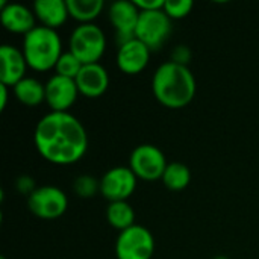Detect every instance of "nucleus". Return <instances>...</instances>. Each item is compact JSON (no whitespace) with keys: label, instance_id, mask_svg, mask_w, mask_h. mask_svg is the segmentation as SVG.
Segmentation results:
<instances>
[{"label":"nucleus","instance_id":"f257e3e1","mask_svg":"<svg viewBox=\"0 0 259 259\" xmlns=\"http://www.w3.org/2000/svg\"><path fill=\"white\" fill-rule=\"evenodd\" d=\"M33 143L46 161L56 165H70L85 156L88 134L73 114L50 111L36 123Z\"/></svg>","mask_w":259,"mask_h":259},{"label":"nucleus","instance_id":"f03ea898","mask_svg":"<svg viewBox=\"0 0 259 259\" xmlns=\"http://www.w3.org/2000/svg\"><path fill=\"white\" fill-rule=\"evenodd\" d=\"M196 77L188 65L167 61L153 73V96L161 105L170 109H179L190 105L196 96Z\"/></svg>","mask_w":259,"mask_h":259},{"label":"nucleus","instance_id":"7ed1b4c3","mask_svg":"<svg viewBox=\"0 0 259 259\" xmlns=\"http://www.w3.org/2000/svg\"><path fill=\"white\" fill-rule=\"evenodd\" d=\"M27 65L35 71L55 70L56 62L62 56V41L56 30L38 24L23 38L21 47Z\"/></svg>","mask_w":259,"mask_h":259},{"label":"nucleus","instance_id":"20e7f679","mask_svg":"<svg viewBox=\"0 0 259 259\" xmlns=\"http://www.w3.org/2000/svg\"><path fill=\"white\" fill-rule=\"evenodd\" d=\"M68 49L83 65L96 64L105 53L106 36L94 23L77 24L70 33Z\"/></svg>","mask_w":259,"mask_h":259},{"label":"nucleus","instance_id":"39448f33","mask_svg":"<svg viewBox=\"0 0 259 259\" xmlns=\"http://www.w3.org/2000/svg\"><path fill=\"white\" fill-rule=\"evenodd\" d=\"M171 18L164 12L158 11H141L140 20L135 30V38L144 42L152 52L162 49L171 33Z\"/></svg>","mask_w":259,"mask_h":259},{"label":"nucleus","instance_id":"423d86ee","mask_svg":"<svg viewBox=\"0 0 259 259\" xmlns=\"http://www.w3.org/2000/svg\"><path fill=\"white\" fill-rule=\"evenodd\" d=\"M155 252V238L152 232L141 226L134 225L121 231L115 241L117 259H152Z\"/></svg>","mask_w":259,"mask_h":259},{"label":"nucleus","instance_id":"0eeeda50","mask_svg":"<svg viewBox=\"0 0 259 259\" xmlns=\"http://www.w3.org/2000/svg\"><path fill=\"white\" fill-rule=\"evenodd\" d=\"M27 206L29 211L41 220H56L65 214L68 199L61 188L42 185L27 197Z\"/></svg>","mask_w":259,"mask_h":259},{"label":"nucleus","instance_id":"6e6552de","mask_svg":"<svg viewBox=\"0 0 259 259\" xmlns=\"http://www.w3.org/2000/svg\"><path fill=\"white\" fill-rule=\"evenodd\" d=\"M167 159L161 149L153 144L137 146L129 158V167L138 179L153 182L162 179L167 168Z\"/></svg>","mask_w":259,"mask_h":259},{"label":"nucleus","instance_id":"1a4fd4ad","mask_svg":"<svg viewBox=\"0 0 259 259\" xmlns=\"http://www.w3.org/2000/svg\"><path fill=\"white\" fill-rule=\"evenodd\" d=\"M138 178L131 167L109 168L100 179V194L111 202H126L137 188Z\"/></svg>","mask_w":259,"mask_h":259},{"label":"nucleus","instance_id":"9d476101","mask_svg":"<svg viewBox=\"0 0 259 259\" xmlns=\"http://www.w3.org/2000/svg\"><path fill=\"white\" fill-rule=\"evenodd\" d=\"M140 12L141 11L137 8L134 0H117L109 5L108 15L115 30V39L118 46L135 38Z\"/></svg>","mask_w":259,"mask_h":259},{"label":"nucleus","instance_id":"9b49d317","mask_svg":"<svg viewBox=\"0 0 259 259\" xmlns=\"http://www.w3.org/2000/svg\"><path fill=\"white\" fill-rule=\"evenodd\" d=\"M79 90L74 79L53 74L46 82V103L53 112H68L76 103Z\"/></svg>","mask_w":259,"mask_h":259},{"label":"nucleus","instance_id":"f8f14e48","mask_svg":"<svg viewBox=\"0 0 259 259\" xmlns=\"http://www.w3.org/2000/svg\"><path fill=\"white\" fill-rule=\"evenodd\" d=\"M35 12L33 9L21 5L11 3L6 0H0V21L2 26L12 33H29L38 24H35Z\"/></svg>","mask_w":259,"mask_h":259},{"label":"nucleus","instance_id":"ddd939ff","mask_svg":"<svg viewBox=\"0 0 259 259\" xmlns=\"http://www.w3.org/2000/svg\"><path fill=\"white\" fill-rule=\"evenodd\" d=\"M150 53H152V50L144 42L134 38V39L118 46L117 58H115L117 67L124 74H129V76L138 74L147 67V64L150 61Z\"/></svg>","mask_w":259,"mask_h":259},{"label":"nucleus","instance_id":"4468645a","mask_svg":"<svg viewBox=\"0 0 259 259\" xmlns=\"http://www.w3.org/2000/svg\"><path fill=\"white\" fill-rule=\"evenodd\" d=\"M27 61L21 49L3 44L0 46V83L15 87L26 77Z\"/></svg>","mask_w":259,"mask_h":259},{"label":"nucleus","instance_id":"2eb2a0df","mask_svg":"<svg viewBox=\"0 0 259 259\" xmlns=\"http://www.w3.org/2000/svg\"><path fill=\"white\" fill-rule=\"evenodd\" d=\"M74 80H76L79 94L88 99H97L103 96L106 90L109 88V74L106 68L99 62L85 64Z\"/></svg>","mask_w":259,"mask_h":259},{"label":"nucleus","instance_id":"dca6fc26","mask_svg":"<svg viewBox=\"0 0 259 259\" xmlns=\"http://www.w3.org/2000/svg\"><path fill=\"white\" fill-rule=\"evenodd\" d=\"M32 9L41 26L53 30L61 27L70 17L67 2L64 0H36Z\"/></svg>","mask_w":259,"mask_h":259},{"label":"nucleus","instance_id":"f3484780","mask_svg":"<svg viewBox=\"0 0 259 259\" xmlns=\"http://www.w3.org/2000/svg\"><path fill=\"white\" fill-rule=\"evenodd\" d=\"M15 99L26 106H38L46 102V83H41L35 77H24L15 87H12Z\"/></svg>","mask_w":259,"mask_h":259},{"label":"nucleus","instance_id":"a211bd4d","mask_svg":"<svg viewBox=\"0 0 259 259\" xmlns=\"http://www.w3.org/2000/svg\"><path fill=\"white\" fill-rule=\"evenodd\" d=\"M68 14L80 24L93 23L103 11V0H67Z\"/></svg>","mask_w":259,"mask_h":259},{"label":"nucleus","instance_id":"6ab92c4d","mask_svg":"<svg viewBox=\"0 0 259 259\" xmlns=\"http://www.w3.org/2000/svg\"><path fill=\"white\" fill-rule=\"evenodd\" d=\"M106 220L114 229L121 232L135 225V211L127 200L111 202L106 208Z\"/></svg>","mask_w":259,"mask_h":259},{"label":"nucleus","instance_id":"aec40b11","mask_svg":"<svg viewBox=\"0 0 259 259\" xmlns=\"http://www.w3.org/2000/svg\"><path fill=\"white\" fill-rule=\"evenodd\" d=\"M191 182V171L182 162H170L162 175V184L171 191L185 190Z\"/></svg>","mask_w":259,"mask_h":259},{"label":"nucleus","instance_id":"412c9836","mask_svg":"<svg viewBox=\"0 0 259 259\" xmlns=\"http://www.w3.org/2000/svg\"><path fill=\"white\" fill-rule=\"evenodd\" d=\"M83 64L68 50L64 52L62 56L59 58V61L55 65V74L68 77V79H76L79 71L82 70Z\"/></svg>","mask_w":259,"mask_h":259},{"label":"nucleus","instance_id":"4be33fe9","mask_svg":"<svg viewBox=\"0 0 259 259\" xmlns=\"http://www.w3.org/2000/svg\"><path fill=\"white\" fill-rule=\"evenodd\" d=\"M73 191L82 199H91L100 193V181L91 175H80L73 182Z\"/></svg>","mask_w":259,"mask_h":259},{"label":"nucleus","instance_id":"5701e85b","mask_svg":"<svg viewBox=\"0 0 259 259\" xmlns=\"http://www.w3.org/2000/svg\"><path fill=\"white\" fill-rule=\"evenodd\" d=\"M193 8H194V2L191 0H165L164 12L171 20H179L187 17Z\"/></svg>","mask_w":259,"mask_h":259},{"label":"nucleus","instance_id":"b1692460","mask_svg":"<svg viewBox=\"0 0 259 259\" xmlns=\"http://www.w3.org/2000/svg\"><path fill=\"white\" fill-rule=\"evenodd\" d=\"M15 188L20 194H24V196H30L38 187L35 185V181L29 176V175H23L20 176L17 181H15Z\"/></svg>","mask_w":259,"mask_h":259},{"label":"nucleus","instance_id":"393cba45","mask_svg":"<svg viewBox=\"0 0 259 259\" xmlns=\"http://www.w3.org/2000/svg\"><path fill=\"white\" fill-rule=\"evenodd\" d=\"M190 58H191V52L187 46H178V47H175V50L171 53V61L176 64L188 65Z\"/></svg>","mask_w":259,"mask_h":259},{"label":"nucleus","instance_id":"a878e982","mask_svg":"<svg viewBox=\"0 0 259 259\" xmlns=\"http://www.w3.org/2000/svg\"><path fill=\"white\" fill-rule=\"evenodd\" d=\"M140 11H158L164 9L165 0H134Z\"/></svg>","mask_w":259,"mask_h":259},{"label":"nucleus","instance_id":"bb28decb","mask_svg":"<svg viewBox=\"0 0 259 259\" xmlns=\"http://www.w3.org/2000/svg\"><path fill=\"white\" fill-rule=\"evenodd\" d=\"M8 85H5V83H0V111H5V108H6V103H8V96H9V93H8Z\"/></svg>","mask_w":259,"mask_h":259},{"label":"nucleus","instance_id":"cd10ccee","mask_svg":"<svg viewBox=\"0 0 259 259\" xmlns=\"http://www.w3.org/2000/svg\"><path fill=\"white\" fill-rule=\"evenodd\" d=\"M214 259H231V258H228V256H225V255H217Z\"/></svg>","mask_w":259,"mask_h":259},{"label":"nucleus","instance_id":"c85d7f7f","mask_svg":"<svg viewBox=\"0 0 259 259\" xmlns=\"http://www.w3.org/2000/svg\"><path fill=\"white\" fill-rule=\"evenodd\" d=\"M0 259H6V258H5V256H2V258H0Z\"/></svg>","mask_w":259,"mask_h":259}]
</instances>
